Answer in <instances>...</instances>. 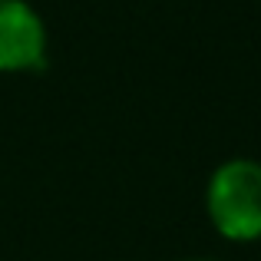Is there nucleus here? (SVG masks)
I'll return each instance as SVG.
<instances>
[{"label": "nucleus", "instance_id": "obj_1", "mask_svg": "<svg viewBox=\"0 0 261 261\" xmlns=\"http://www.w3.org/2000/svg\"><path fill=\"white\" fill-rule=\"evenodd\" d=\"M208 218L231 242L261 238V162L228 159L212 172L205 189Z\"/></svg>", "mask_w": 261, "mask_h": 261}, {"label": "nucleus", "instance_id": "obj_3", "mask_svg": "<svg viewBox=\"0 0 261 261\" xmlns=\"http://www.w3.org/2000/svg\"><path fill=\"white\" fill-rule=\"evenodd\" d=\"M192 261H208V258H192Z\"/></svg>", "mask_w": 261, "mask_h": 261}, {"label": "nucleus", "instance_id": "obj_2", "mask_svg": "<svg viewBox=\"0 0 261 261\" xmlns=\"http://www.w3.org/2000/svg\"><path fill=\"white\" fill-rule=\"evenodd\" d=\"M46 63V27L27 0H0V73H27Z\"/></svg>", "mask_w": 261, "mask_h": 261}]
</instances>
